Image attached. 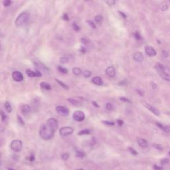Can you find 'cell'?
<instances>
[{"instance_id":"cell-1","label":"cell","mask_w":170,"mask_h":170,"mask_svg":"<svg viewBox=\"0 0 170 170\" xmlns=\"http://www.w3.org/2000/svg\"><path fill=\"white\" fill-rule=\"evenodd\" d=\"M59 127L58 121L53 118L47 120L46 124H42L40 127L39 135L41 138L45 140L52 139L54 136L55 132Z\"/></svg>"},{"instance_id":"cell-2","label":"cell","mask_w":170,"mask_h":170,"mask_svg":"<svg viewBox=\"0 0 170 170\" xmlns=\"http://www.w3.org/2000/svg\"><path fill=\"white\" fill-rule=\"evenodd\" d=\"M29 15L27 12H23L19 16L17 17L16 20V26H21L22 25L25 23L27 21V20L29 19Z\"/></svg>"},{"instance_id":"cell-3","label":"cell","mask_w":170,"mask_h":170,"mask_svg":"<svg viewBox=\"0 0 170 170\" xmlns=\"http://www.w3.org/2000/svg\"><path fill=\"white\" fill-rule=\"evenodd\" d=\"M10 147H11V149L13 151L16 152H19L22 149L23 145H22V142L21 140H14L11 142Z\"/></svg>"},{"instance_id":"cell-4","label":"cell","mask_w":170,"mask_h":170,"mask_svg":"<svg viewBox=\"0 0 170 170\" xmlns=\"http://www.w3.org/2000/svg\"><path fill=\"white\" fill-rule=\"evenodd\" d=\"M72 118L76 122H82L85 119V114L81 110H76L72 114Z\"/></svg>"},{"instance_id":"cell-5","label":"cell","mask_w":170,"mask_h":170,"mask_svg":"<svg viewBox=\"0 0 170 170\" xmlns=\"http://www.w3.org/2000/svg\"><path fill=\"white\" fill-rule=\"evenodd\" d=\"M72 132H73V129L70 126L62 127L60 129V134L62 136H68L72 134Z\"/></svg>"},{"instance_id":"cell-6","label":"cell","mask_w":170,"mask_h":170,"mask_svg":"<svg viewBox=\"0 0 170 170\" xmlns=\"http://www.w3.org/2000/svg\"><path fill=\"white\" fill-rule=\"evenodd\" d=\"M56 111L57 113L61 116H67L69 114V109L65 106H58L56 107Z\"/></svg>"},{"instance_id":"cell-7","label":"cell","mask_w":170,"mask_h":170,"mask_svg":"<svg viewBox=\"0 0 170 170\" xmlns=\"http://www.w3.org/2000/svg\"><path fill=\"white\" fill-rule=\"evenodd\" d=\"M34 63H35L34 64L35 65L37 68V71H39L40 72L42 71V72H45L49 71V69L47 68V67L45 66L44 64L42 63V62H39V61H35Z\"/></svg>"},{"instance_id":"cell-8","label":"cell","mask_w":170,"mask_h":170,"mask_svg":"<svg viewBox=\"0 0 170 170\" xmlns=\"http://www.w3.org/2000/svg\"><path fill=\"white\" fill-rule=\"evenodd\" d=\"M12 77L15 81L16 82H21L23 80V76L21 72L19 71H14L12 73Z\"/></svg>"},{"instance_id":"cell-9","label":"cell","mask_w":170,"mask_h":170,"mask_svg":"<svg viewBox=\"0 0 170 170\" xmlns=\"http://www.w3.org/2000/svg\"><path fill=\"white\" fill-rule=\"evenodd\" d=\"M144 106L147 109H148L149 111L152 112V113L154 114L155 115H156V116H160V113H159V111L157 108H155L154 106H152V105L149 104H147V103H144Z\"/></svg>"},{"instance_id":"cell-10","label":"cell","mask_w":170,"mask_h":170,"mask_svg":"<svg viewBox=\"0 0 170 170\" xmlns=\"http://www.w3.org/2000/svg\"><path fill=\"white\" fill-rule=\"evenodd\" d=\"M145 51L147 55L149 57H154L156 55V51L151 46L145 47Z\"/></svg>"},{"instance_id":"cell-11","label":"cell","mask_w":170,"mask_h":170,"mask_svg":"<svg viewBox=\"0 0 170 170\" xmlns=\"http://www.w3.org/2000/svg\"><path fill=\"white\" fill-rule=\"evenodd\" d=\"M26 74H27V76H29V77H36V76H41V72L39 71H36V72L31 71V70H27L26 71Z\"/></svg>"},{"instance_id":"cell-12","label":"cell","mask_w":170,"mask_h":170,"mask_svg":"<svg viewBox=\"0 0 170 170\" xmlns=\"http://www.w3.org/2000/svg\"><path fill=\"white\" fill-rule=\"evenodd\" d=\"M106 75L110 77V78H113L116 75V72L113 67H108V68H106V71H105Z\"/></svg>"},{"instance_id":"cell-13","label":"cell","mask_w":170,"mask_h":170,"mask_svg":"<svg viewBox=\"0 0 170 170\" xmlns=\"http://www.w3.org/2000/svg\"><path fill=\"white\" fill-rule=\"evenodd\" d=\"M21 111L22 112V114L26 115L27 114H29L30 111H31V107H30L29 105L28 104L22 105L21 106Z\"/></svg>"},{"instance_id":"cell-14","label":"cell","mask_w":170,"mask_h":170,"mask_svg":"<svg viewBox=\"0 0 170 170\" xmlns=\"http://www.w3.org/2000/svg\"><path fill=\"white\" fill-rule=\"evenodd\" d=\"M133 58L135 61L140 62L144 60V56L142 52H136V53L134 55Z\"/></svg>"},{"instance_id":"cell-15","label":"cell","mask_w":170,"mask_h":170,"mask_svg":"<svg viewBox=\"0 0 170 170\" xmlns=\"http://www.w3.org/2000/svg\"><path fill=\"white\" fill-rule=\"evenodd\" d=\"M92 82H93L94 84L98 85V86H102L103 84V81L100 76H94L93 79H92Z\"/></svg>"},{"instance_id":"cell-16","label":"cell","mask_w":170,"mask_h":170,"mask_svg":"<svg viewBox=\"0 0 170 170\" xmlns=\"http://www.w3.org/2000/svg\"><path fill=\"white\" fill-rule=\"evenodd\" d=\"M137 144L140 146L141 147H146L147 146V142L146 140H144L143 138H138L137 139Z\"/></svg>"},{"instance_id":"cell-17","label":"cell","mask_w":170,"mask_h":170,"mask_svg":"<svg viewBox=\"0 0 170 170\" xmlns=\"http://www.w3.org/2000/svg\"><path fill=\"white\" fill-rule=\"evenodd\" d=\"M159 74V75L161 76L162 78L164 80H165V81L170 82V74H169L168 73H167L166 71L162 72Z\"/></svg>"},{"instance_id":"cell-18","label":"cell","mask_w":170,"mask_h":170,"mask_svg":"<svg viewBox=\"0 0 170 170\" xmlns=\"http://www.w3.org/2000/svg\"><path fill=\"white\" fill-rule=\"evenodd\" d=\"M40 86H41V88H42L43 89L47 90V91H50V90H51V85H50L49 83H47V82H41V83H40Z\"/></svg>"},{"instance_id":"cell-19","label":"cell","mask_w":170,"mask_h":170,"mask_svg":"<svg viewBox=\"0 0 170 170\" xmlns=\"http://www.w3.org/2000/svg\"><path fill=\"white\" fill-rule=\"evenodd\" d=\"M156 69L157 70V71L158 72V73H160L162 72L165 71V68L160 63H157L156 65Z\"/></svg>"},{"instance_id":"cell-20","label":"cell","mask_w":170,"mask_h":170,"mask_svg":"<svg viewBox=\"0 0 170 170\" xmlns=\"http://www.w3.org/2000/svg\"><path fill=\"white\" fill-rule=\"evenodd\" d=\"M4 106H5V109L6 110V111L7 112H9V113H10V112H11L12 107H11V104H10V103H9V102H6V103H5Z\"/></svg>"},{"instance_id":"cell-21","label":"cell","mask_w":170,"mask_h":170,"mask_svg":"<svg viewBox=\"0 0 170 170\" xmlns=\"http://www.w3.org/2000/svg\"><path fill=\"white\" fill-rule=\"evenodd\" d=\"M72 72H73V74H75V75H80L82 72L81 69L77 68V67H74V68L72 69Z\"/></svg>"},{"instance_id":"cell-22","label":"cell","mask_w":170,"mask_h":170,"mask_svg":"<svg viewBox=\"0 0 170 170\" xmlns=\"http://www.w3.org/2000/svg\"><path fill=\"white\" fill-rule=\"evenodd\" d=\"M68 101L72 105H74V106H78V105L81 104L79 101H76V100H74L73 98H68Z\"/></svg>"},{"instance_id":"cell-23","label":"cell","mask_w":170,"mask_h":170,"mask_svg":"<svg viewBox=\"0 0 170 170\" xmlns=\"http://www.w3.org/2000/svg\"><path fill=\"white\" fill-rule=\"evenodd\" d=\"M55 81H57L58 83L61 85V86L62 87V88L64 89H66V90H69V87L67 86V85L65 84V83H64V82H61V81H59V79H55Z\"/></svg>"},{"instance_id":"cell-24","label":"cell","mask_w":170,"mask_h":170,"mask_svg":"<svg viewBox=\"0 0 170 170\" xmlns=\"http://www.w3.org/2000/svg\"><path fill=\"white\" fill-rule=\"evenodd\" d=\"M94 20L97 23L100 24L102 23V21H103V17H102V16H101V15H98V16H96V17H95Z\"/></svg>"},{"instance_id":"cell-25","label":"cell","mask_w":170,"mask_h":170,"mask_svg":"<svg viewBox=\"0 0 170 170\" xmlns=\"http://www.w3.org/2000/svg\"><path fill=\"white\" fill-rule=\"evenodd\" d=\"M90 134H91V131H90L89 130L84 129V130H82L81 131H80L78 134L79 135V136H82V135H87Z\"/></svg>"},{"instance_id":"cell-26","label":"cell","mask_w":170,"mask_h":170,"mask_svg":"<svg viewBox=\"0 0 170 170\" xmlns=\"http://www.w3.org/2000/svg\"><path fill=\"white\" fill-rule=\"evenodd\" d=\"M58 70L59 72H61V73H63V74H67V72H68V70L61 66H58Z\"/></svg>"},{"instance_id":"cell-27","label":"cell","mask_w":170,"mask_h":170,"mask_svg":"<svg viewBox=\"0 0 170 170\" xmlns=\"http://www.w3.org/2000/svg\"><path fill=\"white\" fill-rule=\"evenodd\" d=\"M86 22H87V23H88L90 27H91V28H92V29H96V25H95V23H94L93 21H92L91 20H87Z\"/></svg>"},{"instance_id":"cell-28","label":"cell","mask_w":170,"mask_h":170,"mask_svg":"<svg viewBox=\"0 0 170 170\" xmlns=\"http://www.w3.org/2000/svg\"><path fill=\"white\" fill-rule=\"evenodd\" d=\"M82 73H83L84 76L86 77V78H89V77L92 75L91 72L89 71H84Z\"/></svg>"},{"instance_id":"cell-29","label":"cell","mask_w":170,"mask_h":170,"mask_svg":"<svg viewBox=\"0 0 170 170\" xmlns=\"http://www.w3.org/2000/svg\"><path fill=\"white\" fill-rule=\"evenodd\" d=\"M76 156L78 157H81V158H82V157H83L84 156V154L83 152L80 151V150H76Z\"/></svg>"},{"instance_id":"cell-30","label":"cell","mask_w":170,"mask_h":170,"mask_svg":"<svg viewBox=\"0 0 170 170\" xmlns=\"http://www.w3.org/2000/svg\"><path fill=\"white\" fill-rule=\"evenodd\" d=\"M0 116H1V121L4 122L7 119V116L3 111L0 110Z\"/></svg>"},{"instance_id":"cell-31","label":"cell","mask_w":170,"mask_h":170,"mask_svg":"<svg viewBox=\"0 0 170 170\" xmlns=\"http://www.w3.org/2000/svg\"><path fill=\"white\" fill-rule=\"evenodd\" d=\"M11 4V1L10 0H5L3 1V5L4 7H8Z\"/></svg>"},{"instance_id":"cell-32","label":"cell","mask_w":170,"mask_h":170,"mask_svg":"<svg viewBox=\"0 0 170 170\" xmlns=\"http://www.w3.org/2000/svg\"><path fill=\"white\" fill-rule=\"evenodd\" d=\"M106 108L108 110H113V105L111 103H107L106 104Z\"/></svg>"},{"instance_id":"cell-33","label":"cell","mask_w":170,"mask_h":170,"mask_svg":"<svg viewBox=\"0 0 170 170\" xmlns=\"http://www.w3.org/2000/svg\"><path fill=\"white\" fill-rule=\"evenodd\" d=\"M61 157H62V159H64V160H67V159H69V154L68 153H64L63 154H62Z\"/></svg>"},{"instance_id":"cell-34","label":"cell","mask_w":170,"mask_h":170,"mask_svg":"<svg viewBox=\"0 0 170 170\" xmlns=\"http://www.w3.org/2000/svg\"><path fill=\"white\" fill-rule=\"evenodd\" d=\"M72 28H73V29L74 30V31H76L77 32L80 31V27L78 25H77L75 23H72Z\"/></svg>"},{"instance_id":"cell-35","label":"cell","mask_w":170,"mask_h":170,"mask_svg":"<svg viewBox=\"0 0 170 170\" xmlns=\"http://www.w3.org/2000/svg\"><path fill=\"white\" fill-rule=\"evenodd\" d=\"M69 61V59L68 58H67V57H61V59H60V62H61V63H66Z\"/></svg>"},{"instance_id":"cell-36","label":"cell","mask_w":170,"mask_h":170,"mask_svg":"<svg viewBox=\"0 0 170 170\" xmlns=\"http://www.w3.org/2000/svg\"><path fill=\"white\" fill-rule=\"evenodd\" d=\"M134 37H136V38L137 39H138V40L142 39V36L140 35V34L137 31H136V32H135V33H134Z\"/></svg>"},{"instance_id":"cell-37","label":"cell","mask_w":170,"mask_h":170,"mask_svg":"<svg viewBox=\"0 0 170 170\" xmlns=\"http://www.w3.org/2000/svg\"><path fill=\"white\" fill-rule=\"evenodd\" d=\"M17 120H18V122H19V124H21V125H25L24 121L23 120V119H22V118H21V116H17Z\"/></svg>"},{"instance_id":"cell-38","label":"cell","mask_w":170,"mask_h":170,"mask_svg":"<svg viewBox=\"0 0 170 170\" xmlns=\"http://www.w3.org/2000/svg\"><path fill=\"white\" fill-rule=\"evenodd\" d=\"M169 162V159L167 158H164V159H162L161 160V164L162 165H165V164H167V163Z\"/></svg>"},{"instance_id":"cell-39","label":"cell","mask_w":170,"mask_h":170,"mask_svg":"<svg viewBox=\"0 0 170 170\" xmlns=\"http://www.w3.org/2000/svg\"><path fill=\"white\" fill-rule=\"evenodd\" d=\"M167 8H168V6H167V4H163V6H162L161 7V9L162 11H166V10L167 9Z\"/></svg>"},{"instance_id":"cell-40","label":"cell","mask_w":170,"mask_h":170,"mask_svg":"<svg viewBox=\"0 0 170 170\" xmlns=\"http://www.w3.org/2000/svg\"><path fill=\"white\" fill-rule=\"evenodd\" d=\"M163 130H164V132H166V133H169V132H170V127L168 126H164V127Z\"/></svg>"},{"instance_id":"cell-41","label":"cell","mask_w":170,"mask_h":170,"mask_svg":"<svg viewBox=\"0 0 170 170\" xmlns=\"http://www.w3.org/2000/svg\"><path fill=\"white\" fill-rule=\"evenodd\" d=\"M106 2L107 4L109 5V6H113V5H114L115 3H116V1H114V0H109V1H107Z\"/></svg>"},{"instance_id":"cell-42","label":"cell","mask_w":170,"mask_h":170,"mask_svg":"<svg viewBox=\"0 0 170 170\" xmlns=\"http://www.w3.org/2000/svg\"><path fill=\"white\" fill-rule=\"evenodd\" d=\"M103 123L105 124L109 125V126H114V122H109V121H103Z\"/></svg>"},{"instance_id":"cell-43","label":"cell","mask_w":170,"mask_h":170,"mask_svg":"<svg viewBox=\"0 0 170 170\" xmlns=\"http://www.w3.org/2000/svg\"><path fill=\"white\" fill-rule=\"evenodd\" d=\"M120 101H123V102H128V103H131V102L128 99L124 98V97H120Z\"/></svg>"},{"instance_id":"cell-44","label":"cell","mask_w":170,"mask_h":170,"mask_svg":"<svg viewBox=\"0 0 170 170\" xmlns=\"http://www.w3.org/2000/svg\"><path fill=\"white\" fill-rule=\"evenodd\" d=\"M129 150L130 151L131 153L133 154V155H137V152L135 150V149L134 148H132V147H129Z\"/></svg>"},{"instance_id":"cell-45","label":"cell","mask_w":170,"mask_h":170,"mask_svg":"<svg viewBox=\"0 0 170 170\" xmlns=\"http://www.w3.org/2000/svg\"><path fill=\"white\" fill-rule=\"evenodd\" d=\"M81 42L83 44H87V43H89V40L87 39L86 38H82L81 39Z\"/></svg>"},{"instance_id":"cell-46","label":"cell","mask_w":170,"mask_h":170,"mask_svg":"<svg viewBox=\"0 0 170 170\" xmlns=\"http://www.w3.org/2000/svg\"><path fill=\"white\" fill-rule=\"evenodd\" d=\"M127 84V81H126V80H124L123 81H121V82H120L118 84L120 85V86H124V85H126Z\"/></svg>"},{"instance_id":"cell-47","label":"cell","mask_w":170,"mask_h":170,"mask_svg":"<svg viewBox=\"0 0 170 170\" xmlns=\"http://www.w3.org/2000/svg\"><path fill=\"white\" fill-rule=\"evenodd\" d=\"M62 19L65 20V21H69V16L67 14H64L63 16H62Z\"/></svg>"},{"instance_id":"cell-48","label":"cell","mask_w":170,"mask_h":170,"mask_svg":"<svg viewBox=\"0 0 170 170\" xmlns=\"http://www.w3.org/2000/svg\"><path fill=\"white\" fill-rule=\"evenodd\" d=\"M117 123H118V124L120 126H122L124 124V122L122 121V120H117Z\"/></svg>"},{"instance_id":"cell-49","label":"cell","mask_w":170,"mask_h":170,"mask_svg":"<svg viewBox=\"0 0 170 170\" xmlns=\"http://www.w3.org/2000/svg\"><path fill=\"white\" fill-rule=\"evenodd\" d=\"M156 125H157V126H158L160 129H162V130H163V129H164V126H163V125H162L161 123H159V122H157V123H156Z\"/></svg>"},{"instance_id":"cell-50","label":"cell","mask_w":170,"mask_h":170,"mask_svg":"<svg viewBox=\"0 0 170 170\" xmlns=\"http://www.w3.org/2000/svg\"><path fill=\"white\" fill-rule=\"evenodd\" d=\"M162 52H163V55H164V57H165V58H167V57H168L169 55H168V53H167V51H162Z\"/></svg>"},{"instance_id":"cell-51","label":"cell","mask_w":170,"mask_h":170,"mask_svg":"<svg viewBox=\"0 0 170 170\" xmlns=\"http://www.w3.org/2000/svg\"><path fill=\"white\" fill-rule=\"evenodd\" d=\"M154 146L157 147L158 149H162V147L160 146V145H157V144H154Z\"/></svg>"},{"instance_id":"cell-52","label":"cell","mask_w":170,"mask_h":170,"mask_svg":"<svg viewBox=\"0 0 170 170\" xmlns=\"http://www.w3.org/2000/svg\"><path fill=\"white\" fill-rule=\"evenodd\" d=\"M137 93H138L141 96H143L144 93H143V92H142L141 90H137Z\"/></svg>"},{"instance_id":"cell-53","label":"cell","mask_w":170,"mask_h":170,"mask_svg":"<svg viewBox=\"0 0 170 170\" xmlns=\"http://www.w3.org/2000/svg\"><path fill=\"white\" fill-rule=\"evenodd\" d=\"M152 88L154 89H156L157 88V84L155 83V82H152Z\"/></svg>"},{"instance_id":"cell-54","label":"cell","mask_w":170,"mask_h":170,"mask_svg":"<svg viewBox=\"0 0 170 170\" xmlns=\"http://www.w3.org/2000/svg\"><path fill=\"white\" fill-rule=\"evenodd\" d=\"M118 13H119L120 14L121 16H122V17H123L124 19H126V15H125L124 13H122V12H121V11H119Z\"/></svg>"},{"instance_id":"cell-55","label":"cell","mask_w":170,"mask_h":170,"mask_svg":"<svg viewBox=\"0 0 170 170\" xmlns=\"http://www.w3.org/2000/svg\"><path fill=\"white\" fill-rule=\"evenodd\" d=\"M92 104H93V105H94V106H95V107H96V108H99V105H98V104H97V103H96V102H94V101H93V102H92Z\"/></svg>"},{"instance_id":"cell-56","label":"cell","mask_w":170,"mask_h":170,"mask_svg":"<svg viewBox=\"0 0 170 170\" xmlns=\"http://www.w3.org/2000/svg\"><path fill=\"white\" fill-rule=\"evenodd\" d=\"M154 169H156V170H162V168H160L159 167L157 166L156 165H155V166H154Z\"/></svg>"},{"instance_id":"cell-57","label":"cell","mask_w":170,"mask_h":170,"mask_svg":"<svg viewBox=\"0 0 170 170\" xmlns=\"http://www.w3.org/2000/svg\"><path fill=\"white\" fill-rule=\"evenodd\" d=\"M29 158H30V160L31 161H33V159H35V157H34L33 155H31V156H30Z\"/></svg>"},{"instance_id":"cell-58","label":"cell","mask_w":170,"mask_h":170,"mask_svg":"<svg viewBox=\"0 0 170 170\" xmlns=\"http://www.w3.org/2000/svg\"><path fill=\"white\" fill-rule=\"evenodd\" d=\"M76 170H84L83 169H82V168H80V169H76Z\"/></svg>"},{"instance_id":"cell-59","label":"cell","mask_w":170,"mask_h":170,"mask_svg":"<svg viewBox=\"0 0 170 170\" xmlns=\"http://www.w3.org/2000/svg\"><path fill=\"white\" fill-rule=\"evenodd\" d=\"M9 170H14V169H9Z\"/></svg>"},{"instance_id":"cell-60","label":"cell","mask_w":170,"mask_h":170,"mask_svg":"<svg viewBox=\"0 0 170 170\" xmlns=\"http://www.w3.org/2000/svg\"><path fill=\"white\" fill-rule=\"evenodd\" d=\"M0 157H1V154H0Z\"/></svg>"},{"instance_id":"cell-61","label":"cell","mask_w":170,"mask_h":170,"mask_svg":"<svg viewBox=\"0 0 170 170\" xmlns=\"http://www.w3.org/2000/svg\"><path fill=\"white\" fill-rule=\"evenodd\" d=\"M169 155H170V152H169Z\"/></svg>"},{"instance_id":"cell-62","label":"cell","mask_w":170,"mask_h":170,"mask_svg":"<svg viewBox=\"0 0 170 170\" xmlns=\"http://www.w3.org/2000/svg\"><path fill=\"white\" fill-rule=\"evenodd\" d=\"M0 48H1V46H0Z\"/></svg>"}]
</instances>
